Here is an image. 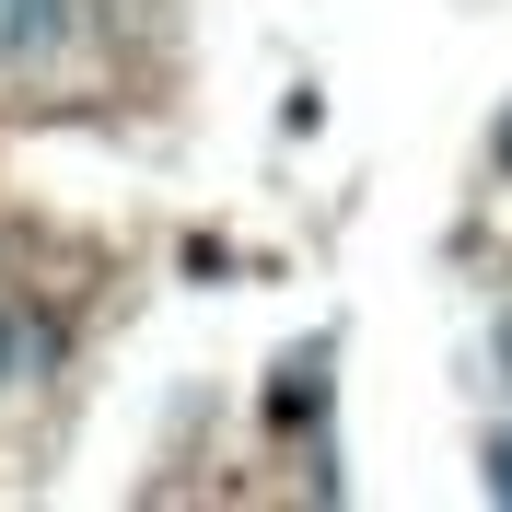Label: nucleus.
Wrapping results in <instances>:
<instances>
[{
  "label": "nucleus",
  "mask_w": 512,
  "mask_h": 512,
  "mask_svg": "<svg viewBox=\"0 0 512 512\" xmlns=\"http://www.w3.org/2000/svg\"><path fill=\"white\" fill-rule=\"evenodd\" d=\"M82 35V0H0V59H24V70H47Z\"/></svg>",
  "instance_id": "f257e3e1"
},
{
  "label": "nucleus",
  "mask_w": 512,
  "mask_h": 512,
  "mask_svg": "<svg viewBox=\"0 0 512 512\" xmlns=\"http://www.w3.org/2000/svg\"><path fill=\"white\" fill-rule=\"evenodd\" d=\"M489 489L512 501V431H489Z\"/></svg>",
  "instance_id": "f03ea898"
}]
</instances>
